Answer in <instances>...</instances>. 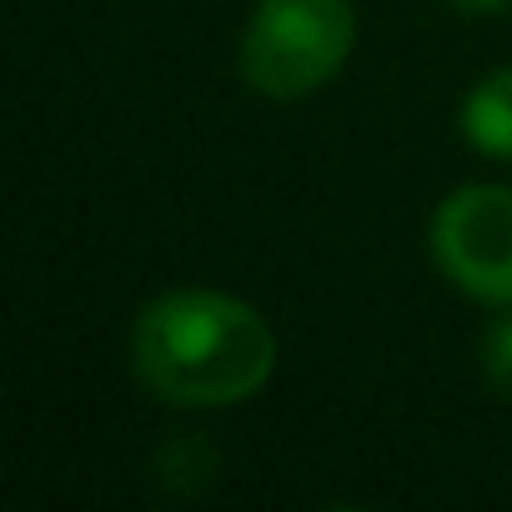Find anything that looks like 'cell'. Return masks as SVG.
I'll list each match as a JSON object with an SVG mask.
<instances>
[{"mask_svg":"<svg viewBox=\"0 0 512 512\" xmlns=\"http://www.w3.org/2000/svg\"><path fill=\"white\" fill-rule=\"evenodd\" d=\"M136 382L171 407H236L251 402L282 362L277 332L236 292L221 287H171L151 297L126 342Z\"/></svg>","mask_w":512,"mask_h":512,"instance_id":"cell-1","label":"cell"},{"mask_svg":"<svg viewBox=\"0 0 512 512\" xmlns=\"http://www.w3.org/2000/svg\"><path fill=\"white\" fill-rule=\"evenodd\" d=\"M357 51L352 0H256L236 41V76L267 101H307Z\"/></svg>","mask_w":512,"mask_h":512,"instance_id":"cell-2","label":"cell"},{"mask_svg":"<svg viewBox=\"0 0 512 512\" xmlns=\"http://www.w3.org/2000/svg\"><path fill=\"white\" fill-rule=\"evenodd\" d=\"M427 251L442 282L482 307H512V186L462 181L427 221Z\"/></svg>","mask_w":512,"mask_h":512,"instance_id":"cell-3","label":"cell"},{"mask_svg":"<svg viewBox=\"0 0 512 512\" xmlns=\"http://www.w3.org/2000/svg\"><path fill=\"white\" fill-rule=\"evenodd\" d=\"M457 131L477 156L492 161H512V66L487 71L457 111Z\"/></svg>","mask_w":512,"mask_h":512,"instance_id":"cell-4","label":"cell"},{"mask_svg":"<svg viewBox=\"0 0 512 512\" xmlns=\"http://www.w3.org/2000/svg\"><path fill=\"white\" fill-rule=\"evenodd\" d=\"M477 372L492 397L512 402V307H497V317L477 337Z\"/></svg>","mask_w":512,"mask_h":512,"instance_id":"cell-5","label":"cell"},{"mask_svg":"<svg viewBox=\"0 0 512 512\" xmlns=\"http://www.w3.org/2000/svg\"><path fill=\"white\" fill-rule=\"evenodd\" d=\"M452 11H462V16H497V11H507L512 0H447Z\"/></svg>","mask_w":512,"mask_h":512,"instance_id":"cell-6","label":"cell"}]
</instances>
